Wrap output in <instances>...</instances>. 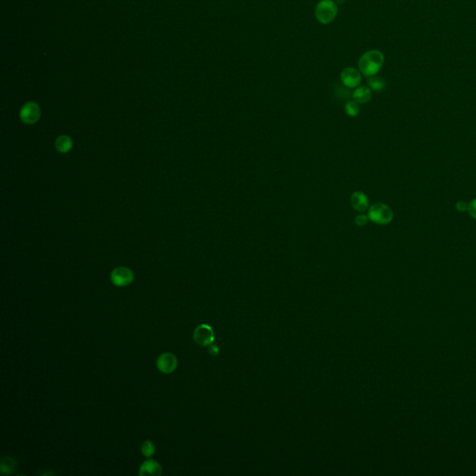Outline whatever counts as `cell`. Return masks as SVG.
Returning <instances> with one entry per match:
<instances>
[{"label": "cell", "mask_w": 476, "mask_h": 476, "mask_svg": "<svg viewBox=\"0 0 476 476\" xmlns=\"http://www.w3.org/2000/svg\"><path fill=\"white\" fill-rule=\"evenodd\" d=\"M456 209L458 212H465L468 209V203L465 201H458L456 204Z\"/></svg>", "instance_id": "cell-19"}, {"label": "cell", "mask_w": 476, "mask_h": 476, "mask_svg": "<svg viewBox=\"0 0 476 476\" xmlns=\"http://www.w3.org/2000/svg\"><path fill=\"white\" fill-rule=\"evenodd\" d=\"M16 468V461L12 457H4L1 459L0 472L3 475H9L13 473Z\"/></svg>", "instance_id": "cell-12"}, {"label": "cell", "mask_w": 476, "mask_h": 476, "mask_svg": "<svg viewBox=\"0 0 476 476\" xmlns=\"http://www.w3.org/2000/svg\"><path fill=\"white\" fill-rule=\"evenodd\" d=\"M156 367L162 373H172L178 367L177 357L171 353L162 354L156 361Z\"/></svg>", "instance_id": "cell-8"}, {"label": "cell", "mask_w": 476, "mask_h": 476, "mask_svg": "<svg viewBox=\"0 0 476 476\" xmlns=\"http://www.w3.org/2000/svg\"><path fill=\"white\" fill-rule=\"evenodd\" d=\"M350 203L354 210L359 213L365 212L369 207V199L367 194L361 191H355L352 193Z\"/></svg>", "instance_id": "cell-9"}, {"label": "cell", "mask_w": 476, "mask_h": 476, "mask_svg": "<svg viewBox=\"0 0 476 476\" xmlns=\"http://www.w3.org/2000/svg\"><path fill=\"white\" fill-rule=\"evenodd\" d=\"M352 96L356 103L359 104H366L371 101L373 93H372V90L369 87L361 86V87L355 88Z\"/></svg>", "instance_id": "cell-11"}, {"label": "cell", "mask_w": 476, "mask_h": 476, "mask_svg": "<svg viewBox=\"0 0 476 476\" xmlns=\"http://www.w3.org/2000/svg\"><path fill=\"white\" fill-rule=\"evenodd\" d=\"M368 216L366 215V214H363V213H359L355 219H354V223L359 227H363V226L367 225V222H368Z\"/></svg>", "instance_id": "cell-17"}, {"label": "cell", "mask_w": 476, "mask_h": 476, "mask_svg": "<svg viewBox=\"0 0 476 476\" xmlns=\"http://www.w3.org/2000/svg\"><path fill=\"white\" fill-rule=\"evenodd\" d=\"M368 219L375 224L386 225L393 221L394 214L391 206L385 203L378 202L368 207Z\"/></svg>", "instance_id": "cell-2"}, {"label": "cell", "mask_w": 476, "mask_h": 476, "mask_svg": "<svg viewBox=\"0 0 476 476\" xmlns=\"http://www.w3.org/2000/svg\"><path fill=\"white\" fill-rule=\"evenodd\" d=\"M367 85L371 90L377 91V92L383 91L386 89L387 87L386 81L383 78L377 77V76L368 78Z\"/></svg>", "instance_id": "cell-14"}, {"label": "cell", "mask_w": 476, "mask_h": 476, "mask_svg": "<svg viewBox=\"0 0 476 476\" xmlns=\"http://www.w3.org/2000/svg\"><path fill=\"white\" fill-rule=\"evenodd\" d=\"M345 1H346V0H335V2L337 3V5H338V4H343Z\"/></svg>", "instance_id": "cell-21"}, {"label": "cell", "mask_w": 476, "mask_h": 476, "mask_svg": "<svg viewBox=\"0 0 476 476\" xmlns=\"http://www.w3.org/2000/svg\"><path fill=\"white\" fill-rule=\"evenodd\" d=\"M55 146L60 153H67L73 147V141L68 136H60L55 142Z\"/></svg>", "instance_id": "cell-13"}, {"label": "cell", "mask_w": 476, "mask_h": 476, "mask_svg": "<svg viewBox=\"0 0 476 476\" xmlns=\"http://www.w3.org/2000/svg\"><path fill=\"white\" fill-rule=\"evenodd\" d=\"M162 474V468L160 464L154 459L145 460L140 467L139 475L141 476H160Z\"/></svg>", "instance_id": "cell-10"}, {"label": "cell", "mask_w": 476, "mask_h": 476, "mask_svg": "<svg viewBox=\"0 0 476 476\" xmlns=\"http://www.w3.org/2000/svg\"><path fill=\"white\" fill-rule=\"evenodd\" d=\"M338 5L334 0H320L316 7V18L322 25L331 24L337 17Z\"/></svg>", "instance_id": "cell-3"}, {"label": "cell", "mask_w": 476, "mask_h": 476, "mask_svg": "<svg viewBox=\"0 0 476 476\" xmlns=\"http://www.w3.org/2000/svg\"><path fill=\"white\" fill-rule=\"evenodd\" d=\"M208 352L211 355H217L219 353V350H218V347L216 345H211L210 348L208 349Z\"/></svg>", "instance_id": "cell-20"}, {"label": "cell", "mask_w": 476, "mask_h": 476, "mask_svg": "<svg viewBox=\"0 0 476 476\" xmlns=\"http://www.w3.org/2000/svg\"><path fill=\"white\" fill-rule=\"evenodd\" d=\"M141 451L144 457H152L155 452V445L152 441H145L141 445Z\"/></svg>", "instance_id": "cell-16"}, {"label": "cell", "mask_w": 476, "mask_h": 476, "mask_svg": "<svg viewBox=\"0 0 476 476\" xmlns=\"http://www.w3.org/2000/svg\"><path fill=\"white\" fill-rule=\"evenodd\" d=\"M341 80L344 87L354 89L359 87L362 82V74L354 67H346L341 71Z\"/></svg>", "instance_id": "cell-6"}, {"label": "cell", "mask_w": 476, "mask_h": 476, "mask_svg": "<svg viewBox=\"0 0 476 476\" xmlns=\"http://www.w3.org/2000/svg\"><path fill=\"white\" fill-rule=\"evenodd\" d=\"M41 115L39 104L35 102H28L22 107L20 117L22 121L27 125H32L37 122Z\"/></svg>", "instance_id": "cell-5"}, {"label": "cell", "mask_w": 476, "mask_h": 476, "mask_svg": "<svg viewBox=\"0 0 476 476\" xmlns=\"http://www.w3.org/2000/svg\"><path fill=\"white\" fill-rule=\"evenodd\" d=\"M467 212L469 213V215L472 219H476V197L468 204Z\"/></svg>", "instance_id": "cell-18"}, {"label": "cell", "mask_w": 476, "mask_h": 476, "mask_svg": "<svg viewBox=\"0 0 476 476\" xmlns=\"http://www.w3.org/2000/svg\"><path fill=\"white\" fill-rule=\"evenodd\" d=\"M134 274L129 268L117 267L111 274V281L116 287H127L133 282Z\"/></svg>", "instance_id": "cell-4"}, {"label": "cell", "mask_w": 476, "mask_h": 476, "mask_svg": "<svg viewBox=\"0 0 476 476\" xmlns=\"http://www.w3.org/2000/svg\"><path fill=\"white\" fill-rule=\"evenodd\" d=\"M384 64V55L378 50L365 52L358 61V70L367 78L376 76Z\"/></svg>", "instance_id": "cell-1"}, {"label": "cell", "mask_w": 476, "mask_h": 476, "mask_svg": "<svg viewBox=\"0 0 476 476\" xmlns=\"http://www.w3.org/2000/svg\"><path fill=\"white\" fill-rule=\"evenodd\" d=\"M193 340L201 346H208L214 341V332L212 328L207 325H200L193 332Z\"/></svg>", "instance_id": "cell-7"}, {"label": "cell", "mask_w": 476, "mask_h": 476, "mask_svg": "<svg viewBox=\"0 0 476 476\" xmlns=\"http://www.w3.org/2000/svg\"><path fill=\"white\" fill-rule=\"evenodd\" d=\"M344 111L350 117H356L360 113L359 103L355 101H349L344 105Z\"/></svg>", "instance_id": "cell-15"}]
</instances>
